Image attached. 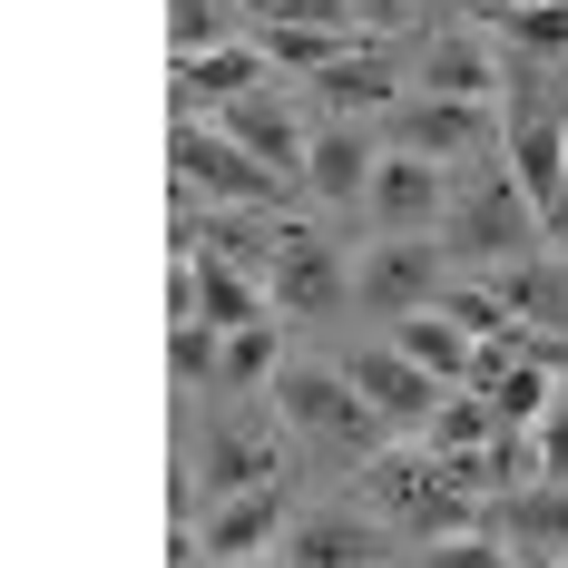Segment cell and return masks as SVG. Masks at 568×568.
<instances>
[{
	"label": "cell",
	"mask_w": 568,
	"mask_h": 568,
	"mask_svg": "<svg viewBox=\"0 0 568 568\" xmlns=\"http://www.w3.org/2000/svg\"><path fill=\"white\" fill-rule=\"evenodd\" d=\"M442 255H452V245H432L422 226H402L393 245H373V255H363L353 294H363L373 314H412V304H442Z\"/></svg>",
	"instance_id": "5b68a950"
},
{
	"label": "cell",
	"mask_w": 568,
	"mask_h": 568,
	"mask_svg": "<svg viewBox=\"0 0 568 568\" xmlns=\"http://www.w3.org/2000/svg\"><path fill=\"white\" fill-rule=\"evenodd\" d=\"M490 284H500V304H510L519 324H549V334H568V255H510V265H490Z\"/></svg>",
	"instance_id": "ac0fdd59"
},
{
	"label": "cell",
	"mask_w": 568,
	"mask_h": 568,
	"mask_svg": "<svg viewBox=\"0 0 568 568\" xmlns=\"http://www.w3.org/2000/svg\"><path fill=\"white\" fill-rule=\"evenodd\" d=\"M539 235H549V255H568V186L539 206Z\"/></svg>",
	"instance_id": "f546056e"
},
{
	"label": "cell",
	"mask_w": 568,
	"mask_h": 568,
	"mask_svg": "<svg viewBox=\"0 0 568 568\" xmlns=\"http://www.w3.org/2000/svg\"><path fill=\"white\" fill-rule=\"evenodd\" d=\"M373 168H383V148H373L353 118H324V128H314V148H304V186H314L324 206H353V196H373Z\"/></svg>",
	"instance_id": "5bb4252c"
},
{
	"label": "cell",
	"mask_w": 568,
	"mask_h": 568,
	"mask_svg": "<svg viewBox=\"0 0 568 568\" xmlns=\"http://www.w3.org/2000/svg\"><path fill=\"white\" fill-rule=\"evenodd\" d=\"M422 89H442V99H500V69H490V50L480 40H432L422 50Z\"/></svg>",
	"instance_id": "ffe728a7"
},
{
	"label": "cell",
	"mask_w": 568,
	"mask_h": 568,
	"mask_svg": "<svg viewBox=\"0 0 568 568\" xmlns=\"http://www.w3.org/2000/svg\"><path fill=\"white\" fill-rule=\"evenodd\" d=\"M245 10H255V30H284V20H353V0H245Z\"/></svg>",
	"instance_id": "83f0119b"
},
{
	"label": "cell",
	"mask_w": 568,
	"mask_h": 568,
	"mask_svg": "<svg viewBox=\"0 0 568 568\" xmlns=\"http://www.w3.org/2000/svg\"><path fill=\"white\" fill-rule=\"evenodd\" d=\"M500 148H510V176L529 186V206H549L568 186V118L519 79V99H510V128H500Z\"/></svg>",
	"instance_id": "8992f818"
},
{
	"label": "cell",
	"mask_w": 568,
	"mask_h": 568,
	"mask_svg": "<svg viewBox=\"0 0 568 568\" xmlns=\"http://www.w3.org/2000/svg\"><path fill=\"white\" fill-rule=\"evenodd\" d=\"M442 304H452V314H460V324H470V334H480V343H490V334H500V324H510V304H500V284H452Z\"/></svg>",
	"instance_id": "4316f807"
},
{
	"label": "cell",
	"mask_w": 568,
	"mask_h": 568,
	"mask_svg": "<svg viewBox=\"0 0 568 568\" xmlns=\"http://www.w3.org/2000/svg\"><path fill=\"white\" fill-rule=\"evenodd\" d=\"M529 235H539V206H529V186L510 168H480L452 196V255L460 265H510V255H529Z\"/></svg>",
	"instance_id": "3957f363"
},
{
	"label": "cell",
	"mask_w": 568,
	"mask_h": 568,
	"mask_svg": "<svg viewBox=\"0 0 568 568\" xmlns=\"http://www.w3.org/2000/svg\"><path fill=\"white\" fill-rule=\"evenodd\" d=\"M245 480H275V442L265 432H206V490L226 500V490H245Z\"/></svg>",
	"instance_id": "7402d4cb"
},
{
	"label": "cell",
	"mask_w": 568,
	"mask_h": 568,
	"mask_svg": "<svg viewBox=\"0 0 568 568\" xmlns=\"http://www.w3.org/2000/svg\"><path fill=\"white\" fill-rule=\"evenodd\" d=\"M393 343L412 353V363H432L442 383H470V363H480V334L460 324L452 304H412V314H393Z\"/></svg>",
	"instance_id": "e0dca14e"
},
{
	"label": "cell",
	"mask_w": 568,
	"mask_h": 568,
	"mask_svg": "<svg viewBox=\"0 0 568 568\" xmlns=\"http://www.w3.org/2000/svg\"><path fill=\"white\" fill-rule=\"evenodd\" d=\"M255 373L275 383V324H235L226 334V373L216 383H255Z\"/></svg>",
	"instance_id": "484cf974"
},
{
	"label": "cell",
	"mask_w": 568,
	"mask_h": 568,
	"mask_svg": "<svg viewBox=\"0 0 568 568\" xmlns=\"http://www.w3.org/2000/svg\"><path fill=\"white\" fill-rule=\"evenodd\" d=\"M245 89H265V40H216L176 59V109H226Z\"/></svg>",
	"instance_id": "2e32d148"
},
{
	"label": "cell",
	"mask_w": 568,
	"mask_h": 568,
	"mask_svg": "<svg viewBox=\"0 0 568 568\" xmlns=\"http://www.w3.org/2000/svg\"><path fill=\"white\" fill-rule=\"evenodd\" d=\"M206 118L226 128L235 148H255V158H265L275 176H304V148H314V138L294 128V109H284L275 89H245V99H226V109H206Z\"/></svg>",
	"instance_id": "4fadbf2b"
},
{
	"label": "cell",
	"mask_w": 568,
	"mask_h": 568,
	"mask_svg": "<svg viewBox=\"0 0 568 568\" xmlns=\"http://www.w3.org/2000/svg\"><path fill=\"white\" fill-rule=\"evenodd\" d=\"M168 363H176V383H216V373H226V324H206V314H176Z\"/></svg>",
	"instance_id": "cb8c5ba5"
},
{
	"label": "cell",
	"mask_w": 568,
	"mask_h": 568,
	"mask_svg": "<svg viewBox=\"0 0 568 568\" xmlns=\"http://www.w3.org/2000/svg\"><path fill=\"white\" fill-rule=\"evenodd\" d=\"M480 519L510 539V559H568V480H519Z\"/></svg>",
	"instance_id": "8fae6325"
},
{
	"label": "cell",
	"mask_w": 568,
	"mask_h": 568,
	"mask_svg": "<svg viewBox=\"0 0 568 568\" xmlns=\"http://www.w3.org/2000/svg\"><path fill=\"white\" fill-rule=\"evenodd\" d=\"M500 138V99H442V89H422L412 109H402V148H422V158H480Z\"/></svg>",
	"instance_id": "52a82bcc"
},
{
	"label": "cell",
	"mask_w": 568,
	"mask_h": 568,
	"mask_svg": "<svg viewBox=\"0 0 568 568\" xmlns=\"http://www.w3.org/2000/svg\"><path fill=\"white\" fill-rule=\"evenodd\" d=\"M314 99H324V118H363V109L393 99V69H383L373 50H334L324 69H314Z\"/></svg>",
	"instance_id": "d6986e66"
},
{
	"label": "cell",
	"mask_w": 568,
	"mask_h": 568,
	"mask_svg": "<svg viewBox=\"0 0 568 568\" xmlns=\"http://www.w3.org/2000/svg\"><path fill=\"white\" fill-rule=\"evenodd\" d=\"M226 40V10L216 0H168V50L186 59V50H216Z\"/></svg>",
	"instance_id": "d4e9b609"
},
{
	"label": "cell",
	"mask_w": 568,
	"mask_h": 568,
	"mask_svg": "<svg viewBox=\"0 0 568 568\" xmlns=\"http://www.w3.org/2000/svg\"><path fill=\"white\" fill-rule=\"evenodd\" d=\"M255 40H265V59H275V69H324L334 50H353L334 20H284V30H255Z\"/></svg>",
	"instance_id": "603a6c76"
},
{
	"label": "cell",
	"mask_w": 568,
	"mask_h": 568,
	"mask_svg": "<svg viewBox=\"0 0 568 568\" xmlns=\"http://www.w3.org/2000/svg\"><path fill=\"white\" fill-rule=\"evenodd\" d=\"M490 30L529 59H559L568 50V0H490Z\"/></svg>",
	"instance_id": "44dd1931"
},
{
	"label": "cell",
	"mask_w": 568,
	"mask_h": 568,
	"mask_svg": "<svg viewBox=\"0 0 568 568\" xmlns=\"http://www.w3.org/2000/svg\"><path fill=\"white\" fill-rule=\"evenodd\" d=\"M294 568H373V559H393V539L373 529V519H353V510H314V519H294L275 539Z\"/></svg>",
	"instance_id": "9a60e30c"
},
{
	"label": "cell",
	"mask_w": 568,
	"mask_h": 568,
	"mask_svg": "<svg viewBox=\"0 0 568 568\" xmlns=\"http://www.w3.org/2000/svg\"><path fill=\"white\" fill-rule=\"evenodd\" d=\"M275 412L304 432V442H324V452H383V412L363 402V383L353 373H314V363H275Z\"/></svg>",
	"instance_id": "7a4b0ae2"
},
{
	"label": "cell",
	"mask_w": 568,
	"mask_h": 568,
	"mask_svg": "<svg viewBox=\"0 0 568 568\" xmlns=\"http://www.w3.org/2000/svg\"><path fill=\"white\" fill-rule=\"evenodd\" d=\"M363 500L393 519L402 539H452V529L480 519V490H460L452 460L432 452V442H422V452H373L363 460Z\"/></svg>",
	"instance_id": "6da1fadb"
},
{
	"label": "cell",
	"mask_w": 568,
	"mask_h": 568,
	"mask_svg": "<svg viewBox=\"0 0 568 568\" xmlns=\"http://www.w3.org/2000/svg\"><path fill=\"white\" fill-rule=\"evenodd\" d=\"M275 539H284V480H245V490H226V500L206 510V529H196L206 559H265Z\"/></svg>",
	"instance_id": "30bf717a"
},
{
	"label": "cell",
	"mask_w": 568,
	"mask_h": 568,
	"mask_svg": "<svg viewBox=\"0 0 568 568\" xmlns=\"http://www.w3.org/2000/svg\"><path fill=\"white\" fill-rule=\"evenodd\" d=\"M343 373H353V383H363V402H373V412H383V422H393V432H422V422H432V402L452 393V383H442V373H432V363H412V353H402V343H383V353H353V363H343Z\"/></svg>",
	"instance_id": "ba28073f"
},
{
	"label": "cell",
	"mask_w": 568,
	"mask_h": 568,
	"mask_svg": "<svg viewBox=\"0 0 568 568\" xmlns=\"http://www.w3.org/2000/svg\"><path fill=\"white\" fill-rule=\"evenodd\" d=\"M539 480H568V402L539 412Z\"/></svg>",
	"instance_id": "f1b7e54d"
},
{
	"label": "cell",
	"mask_w": 568,
	"mask_h": 568,
	"mask_svg": "<svg viewBox=\"0 0 568 568\" xmlns=\"http://www.w3.org/2000/svg\"><path fill=\"white\" fill-rule=\"evenodd\" d=\"M168 158H176V186H206V196H235V206H255V196H275V186H284V176L265 168L255 148H235L206 109H176Z\"/></svg>",
	"instance_id": "277c9868"
},
{
	"label": "cell",
	"mask_w": 568,
	"mask_h": 568,
	"mask_svg": "<svg viewBox=\"0 0 568 568\" xmlns=\"http://www.w3.org/2000/svg\"><path fill=\"white\" fill-rule=\"evenodd\" d=\"M383 226H432V216H452V186H442V158H422V148H383V168H373V196H363Z\"/></svg>",
	"instance_id": "7c38bea8"
},
{
	"label": "cell",
	"mask_w": 568,
	"mask_h": 568,
	"mask_svg": "<svg viewBox=\"0 0 568 568\" xmlns=\"http://www.w3.org/2000/svg\"><path fill=\"white\" fill-rule=\"evenodd\" d=\"M265 284H275V304L284 314H304V324H324L343 304V255L324 245L314 226H284V245H275V265H265Z\"/></svg>",
	"instance_id": "9c48e42d"
}]
</instances>
